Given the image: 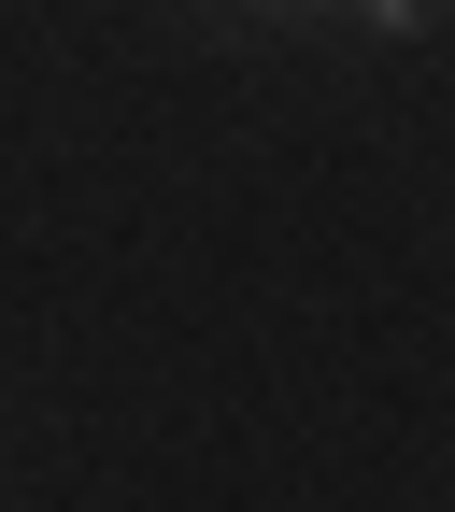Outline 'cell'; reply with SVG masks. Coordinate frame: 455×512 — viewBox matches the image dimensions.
I'll return each mask as SVG.
<instances>
[{"label": "cell", "instance_id": "6da1fadb", "mask_svg": "<svg viewBox=\"0 0 455 512\" xmlns=\"http://www.w3.org/2000/svg\"><path fill=\"white\" fill-rule=\"evenodd\" d=\"M356 29H384V43H413V29H427V0H356Z\"/></svg>", "mask_w": 455, "mask_h": 512}]
</instances>
